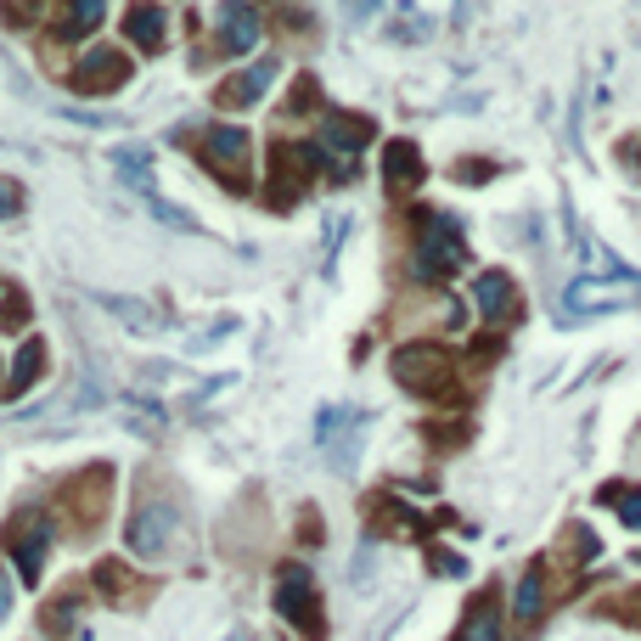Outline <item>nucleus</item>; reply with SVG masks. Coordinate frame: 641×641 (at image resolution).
I'll list each match as a JSON object with an SVG mask.
<instances>
[{"instance_id":"obj_1","label":"nucleus","mask_w":641,"mask_h":641,"mask_svg":"<svg viewBox=\"0 0 641 641\" xmlns=\"http://www.w3.org/2000/svg\"><path fill=\"white\" fill-rule=\"evenodd\" d=\"M181 534V495L169 484H141V501L130 513V552L135 557H163Z\"/></svg>"},{"instance_id":"obj_2","label":"nucleus","mask_w":641,"mask_h":641,"mask_svg":"<svg viewBox=\"0 0 641 641\" xmlns=\"http://www.w3.org/2000/svg\"><path fill=\"white\" fill-rule=\"evenodd\" d=\"M467 264V243L461 231L445 220V214H428L422 220V243H417V259H411V276L417 282H445Z\"/></svg>"},{"instance_id":"obj_3","label":"nucleus","mask_w":641,"mask_h":641,"mask_svg":"<svg viewBox=\"0 0 641 641\" xmlns=\"http://www.w3.org/2000/svg\"><path fill=\"white\" fill-rule=\"evenodd\" d=\"M389 371L411 394H451V383H456V360L439 344H405V349H394Z\"/></svg>"},{"instance_id":"obj_4","label":"nucleus","mask_w":641,"mask_h":641,"mask_svg":"<svg viewBox=\"0 0 641 641\" xmlns=\"http://www.w3.org/2000/svg\"><path fill=\"white\" fill-rule=\"evenodd\" d=\"M248 158H254V141H248L243 124H214V130H202V163H209L231 192L248 186Z\"/></svg>"},{"instance_id":"obj_5","label":"nucleus","mask_w":641,"mask_h":641,"mask_svg":"<svg viewBox=\"0 0 641 641\" xmlns=\"http://www.w3.org/2000/svg\"><path fill=\"white\" fill-rule=\"evenodd\" d=\"M51 540H57V523L46 513H23L12 523V568H17L23 585H40L46 557H51Z\"/></svg>"},{"instance_id":"obj_6","label":"nucleus","mask_w":641,"mask_h":641,"mask_svg":"<svg viewBox=\"0 0 641 641\" xmlns=\"http://www.w3.org/2000/svg\"><path fill=\"white\" fill-rule=\"evenodd\" d=\"M276 607H282L287 625L321 636V596H316V580H310V568H304V563H287L276 574Z\"/></svg>"},{"instance_id":"obj_7","label":"nucleus","mask_w":641,"mask_h":641,"mask_svg":"<svg viewBox=\"0 0 641 641\" xmlns=\"http://www.w3.org/2000/svg\"><path fill=\"white\" fill-rule=\"evenodd\" d=\"M360 433H366V417L355 411V405H326L321 422H316V439L326 445V456H332L337 472L355 467V456H360Z\"/></svg>"},{"instance_id":"obj_8","label":"nucleus","mask_w":641,"mask_h":641,"mask_svg":"<svg viewBox=\"0 0 641 641\" xmlns=\"http://www.w3.org/2000/svg\"><path fill=\"white\" fill-rule=\"evenodd\" d=\"M316 169H321V147H276V158H270V197L293 202L316 181Z\"/></svg>"},{"instance_id":"obj_9","label":"nucleus","mask_w":641,"mask_h":641,"mask_svg":"<svg viewBox=\"0 0 641 641\" xmlns=\"http://www.w3.org/2000/svg\"><path fill=\"white\" fill-rule=\"evenodd\" d=\"M259 34H264V17H259V7H248V0H225V7L214 12V40H220L225 57L254 51Z\"/></svg>"},{"instance_id":"obj_10","label":"nucleus","mask_w":641,"mask_h":641,"mask_svg":"<svg viewBox=\"0 0 641 641\" xmlns=\"http://www.w3.org/2000/svg\"><path fill=\"white\" fill-rule=\"evenodd\" d=\"M371 141V119H349V113H326V135L321 147L326 158H337V175H355L360 163V147Z\"/></svg>"},{"instance_id":"obj_11","label":"nucleus","mask_w":641,"mask_h":641,"mask_svg":"<svg viewBox=\"0 0 641 641\" xmlns=\"http://www.w3.org/2000/svg\"><path fill=\"white\" fill-rule=\"evenodd\" d=\"M124 79H130V57H124V51H113V46H96V51H85V57L74 62V85H79L85 96L119 90Z\"/></svg>"},{"instance_id":"obj_12","label":"nucleus","mask_w":641,"mask_h":641,"mask_svg":"<svg viewBox=\"0 0 641 641\" xmlns=\"http://www.w3.org/2000/svg\"><path fill=\"white\" fill-rule=\"evenodd\" d=\"M472 304H479V316H484L490 326L513 321V316H518V287H513V276H506V270H479V276H472Z\"/></svg>"},{"instance_id":"obj_13","label":"nucleus","mask_w":641,"mask_h":641,"mask_svg":"<svg viewBox=\"0 0 641 641\" xmlns=\"http://www.w3.org/2000/svg\"><path fill=\"white\" fill-rule=\"evenodd\" d=\"M276 74H282V62L276 57H259L254 67H243V74H231L220 85V108H254V101L276 85Z\"/></svg>"},{"instance_id":"obj_14","label":"nucleus","mask_w":641,"mask_h":641,"mask_svg":"<svg viewBox=\"0 0 641 641\" xmlns=\"http://www.w3.org/2000/svg\"><path fill=\"white\" fill-rule=\"evenodd\" d=\"M630 304V293L625 287H614V282H574L568 293H563V316H602V310H625Z\"/></svg>"},{"instance_id":"obj_15","label":"nucleus","mask_w":641,"mask_h":641,"mask_svg":"<svg viewBox=\"0 0 641 641\" xmlns=\"http://www.w3.org/2000/svg\"><path fill=\"white\" fill-rule=\"evenodd\" d=\"M422 152L411 147V141H394L389 152H383V186L394 192V197H411L417 186H422Z\"/></svg>"},{"instance_id":"obj_16","label":"nucleus","mask_w":641,"mask_h":641,"mask_svg":"<svg viewBox=\"0 0 641 641\" xmlns=\"http://www.w3.org/2000/svg\"><path fill=\"white\" fill-rule=\"evenodd\" d=\"M501 625H506L501 602H495V591H484V596L467 602V614H461V625H456L451 641H501Z\"/></svg>"},{"instance_id":"obj_17","label":"nucleus","mask_w":641,"mask_h":641,"mask_svg":"<svg viewBox=\"0 0 641 641\" xmlns=\"http://www.w3.org/2000/svg\"><path fill=\"white\" fill-rule=\"evenodd\" d=\"M546 607H552V591H546V568H523L518 574V585H513V619L518 625H534L540 614H546Z\"/></svg>"},{"instance_id":"obj_18","label":"nucleus","mask_w":641,"mask_h":641,"mask_svg":"<svg viewBox=\"0 0 641 641\" xmlns=\"http://www.w3.org/2000/svg\"><path fill=\"white\" fill-rule=\"evenodd\" d=\"M124 34H130L141 51H163V46H169V12H163V7H147V0H141V7H130Z\"/></svg>"},{"instance_id":"obj_19","label":"nucleus","mask_w":641,"mask_h":641,"mask_svg":"<svg viewBox=\"0 0 641 641\" xmlns=\"http://www.w3.org/2000/svg\"><path fill=\"white\" fill-rule=\"evenodd\" d=\"M101 310L108 316H119L135 337H152L158 332V316H152V304H141V298H124V293H113V298H101Z\"/></svg>"},{"instance_id":"obj_20","label":"nucleus","mask_w":641,"mask_h":641,"mask_svg":"<svg viewBox=\"0 0 641 641\" xmlns=\"http://www.w3.org/2000/svg\"><path fill=\"white\" fill-rule=\"evenodd\" d=\"M40 371H46V344H40V337H23V349H17V360H12L7 389H12V394L34 389V383H40Z\"/></svg>"},{"instance_id":"obj_21","label":"nucleus","mask_w":641,"mask_h":641,"mask_svg":"<svg viewBox=\"0 0 641 641\" xmlns=\"http://www.w3.org/2000/svg\"><path fill=\"white\" fill-rule=\"evenodd\" d=\"M113 163H119V175H124L130 186H141V197L152 192V152H147V147H135V141H130V147L113 152Z\"/></svg>"},{"instance_id":"obj_22","label":"nucleus","mask_w":641,"mask_h":641,"mask_svg":"<svg viewBox=\"0 0 641 641\" xmlns=\"http://www.w3.org/2000/svg\"><path fill=\"white\" fill-rule=\"evenodd\" d=\"M602 501L619 506V523H625V529H641V490H636V484H607Z\"/></svg>"},{"instance_id":"obj_23","label":"nucleus","mask_w":641,"mask_h":641,"mask_svg":"<svg viewBox=\"0 0 641 641\" xmlns=\"http://www.w3.org/2000/svg\"><path fill=\"white\" fill-rule=\"evenodd\" d=\"M101 17H108V0H67V28L62 34H90Z\"/></svg>"},{"instance_id":"obj_24","label":"nucleus","mask_w":641,"mask_h":641,"mask_svg":"<svg viewBox=\"0 0 641 641\" xmlns=\"http://www.w3.org/2000/svg\"><path fill=\"white\" fill-rule=\"evenodd\" d=\"M147 209L163 220V225H175V231H197V220L186 214V209H175V202H169V197H158V192H147Z\"/></svg>"},{"instance_id":"obj_25","label":"nucleus","mask_w":641,"mask_h":641,"mask_svg":"<svg viewBox=\"0 0 641 641\" xmlns=\"http://www.w3.org/2000/svg\"><path fill=\"white\" fill-rule=\"evenodd\" d=\"M23 209V192H17V181H0V220H12Z\"/></svg>"},{"instance_id":"obj_26","label":"nucleus","mask_w":641,"mask_h":641,"mask_svg":"<svg viewBox=\"0 0 641 641\" xmlns=\"http://www.w3.org/2000/svg\"><path fill=\"white\" fill-rule=\"evenodd\" d=\"M23 321H28V298H23V293H12V304H7V321H0V326H7V332L17 337V326H23Z\"/></svg>"},{"instance_id":"obj_27","label":"nucleus","mask_w":641,"mask_h":641,"mask_svg":"<svg viewBox=\"0 0 641 641\" xmlns=\"http://www.w3.org/2000/svg\"><path fill=\"white\" fill-rule=\"evenodd\" d=\"M495 163H456V181H490Z\"/></svg>"},{"instance_id":"obj_28","label":"nucleus","mask_w":641,"mask_h":641,"mask_svg":"<svg viewBox=\"0 0 641 641\" xmlns=\"http://www.w3.org/2000/svg\"><path fill=\"white\" fill-rule=\"evenodd\" d=\"M433 568H445V574H467V563L456 552H433Z\"/></svg>"},{"instance_id":"obj_29","label":"nucleus","mask_w":641,"mask_h":641,"mask_svg":"<svg viewBox=\"0 0 641 641\" xmlns=\"http://www.w3.org/2000/svg\"><path fill=\"white\" fill-rule=\"evenodd\" d=\"M12 614V591H7V580H0V619Z\"/></svg>"},{"instance_id":"obj_30","label":"nucleus","mask_w":641,"mask_h":641,"mask_svg":"<svg viewBox=\"0 0 641 641\" xmlns=\"http://www.w3.org/2000/svg\"><path fill=\"white\" fill-rule=\"evenodd\" d=\"M231 641H248V636H231Z\"/></svg>"},{"instance_id":"obj_31","label":"nucleus","mask_w":641,"mask_h":641,"mask_svg":"<svg viewBox=\"0 0 641 641\" xmlns=\"http://www.w3.org/2000/svg\"><path fill=\"white\" fill-rule=\"evenodd\" d=\"M0 293H7V282H0Z\"/></svg>"},{"instance_id":"obj_32","label":"nucleus","mask_w":641,"mask_h":641,"mask_svg":"<svg viewBox=\"0 0 641 641\" xmlns=\"http://www.w3.org/2000/svg\"><path fill=\"white\" fill-rule=\"evenodd\" d=\"M0 389H7V383H0Z\"/></svg>"}]
</instances>
